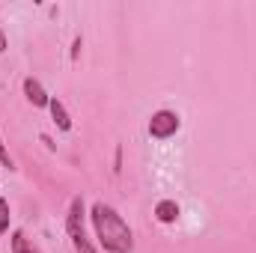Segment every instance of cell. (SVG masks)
Wrapping results in <instances>:
<instances>
[{
    "instance_id": "cell-1",
    "label": "cell",
    "mask_w": 256,
    "mask_h": 253,
    "mask_svg": "<svg viewBox=\"0 0 256 253\" xmlns=\"http://www.w3.org/2000/svg\"><path fill=\"white\" fill-rule=\"evenodd\" d=\"M90 218H92V226H96V238L102 244L104 253H131L134 250V236H131V226L126 224V218L108 206V202H96L90 208Z\"/></svg>"
},
{
    "instance_id": "cell-2",
    "label": "cell",
    "mask_w": 256,
    "mask_h": 253,
    "mask_svg": "<svg viewBox=\"0 0 256 253\" xmlns=\"http://www.w3.org/2000/svg\"><path fill=\"white\" fill-rule=\"evenodd\" d=\"M182 128V120L176 110H155L149 120V137L152 140H170Z\"/></svg>"
},
{
    "instance_id": "cell-3",
    "label": "cell",
    "mask_w": 256,
    "mask_h": 253,
    "mask_svg": "<svg viewBox=\"0 0 256 253\" xmlns=\"http://www.w3.org/2000/svg\"><path fill=\"white\" fill-rule=\"evenodd\" d=\"M24 96H27V102L33 104V108H48L51 104V96L45 92V86L36 80V78H24Z\"/></svg>"
},
{
    "instance_id": "cell-4",
    "label": "cell",
    "mask_w": 256,
    "mask_h": 253,
    "mask_svg": "<svg viewBox=\"0 0 256 253\" xmlns=\"http://www.w3.org/2000/svg\"><path fill=\"white\" fill-rule=\"evenodd\" d=\"M179 214H182V208H179L176 200H161V202L155 206V218H158L161 224H176Z\"/></svg>"
},
{
    "instance_id": "cell-5",
    "label": "cell",
    "mask_w": 256,
    "mask_h": 253,
    "mask_svg": "<svg viewBox=\"0 0 256 253\" xmlns=\"http://www.w3.org/2000/svg\"><path fill=\"white\" fill-rule=\"evenodd\" d=\"M48 110H51V120H54V126L60 128V131H72V120H68V110H66V104L60 102V98H51Z\"/></svg>"
},
{
    "instance_id": "cell-6",
    "label": "cell",
    "mask_w": 256,
    "mask_h": 253,
    "mask_svg": "<svg viewBox=\"0 0 256 253\" xmlns=\"http://www.w3.org/2000/svg\"><path fill=\"white\" fill-rule=\"evenodd\" d=\"M12 253H39V250L30 244V238H27L21 230H15V232H12Z\"/></svg>"
},
{
    "instance_id": "cell-7",
    "label": "cell",
    "mask_w": 256,
    "mask_h": 253,
    "mask_svg": "<svg viewBox=\"0 0 256 253\" xmlns=\"http://www.w3.org/2000/svg\"><path fill=\"white\" fill-rule=\"evenodd\" d=\"M9 218H12V214H9V202L0 196V238H3V232L9 230Z\"/></svg>"
},
{
    "instance_id": "cell-8",
    "label": "cell",
    "mask_w": 256,
    "mask_h": 253,
    "mask_svg": "<svg viewBox=\"0 0 256 253\" xmlns=\"http://www.w3.org/2000/svg\"><path fill=\"white\" fill-rule=\"evenodd\" d=\"M0 164L12 167V158H9V152H6V146H3V140H0Z\"/></svg>"
},
{
    "instance_id": "cell-9",
    "label": "cell",
    "mask_w": 256,
    "mask_h": 253,
    "mask_svg": "<svg viewBox=\"0 0 256 253\" xmlns=\"http://www.w3.org/2000/svg\"><path fill=\"white\" fill-rule=\"evenodd\" d=\"M3 51H6V33L0 30V54H3Z\"/></svg>"
}]
</instances>
